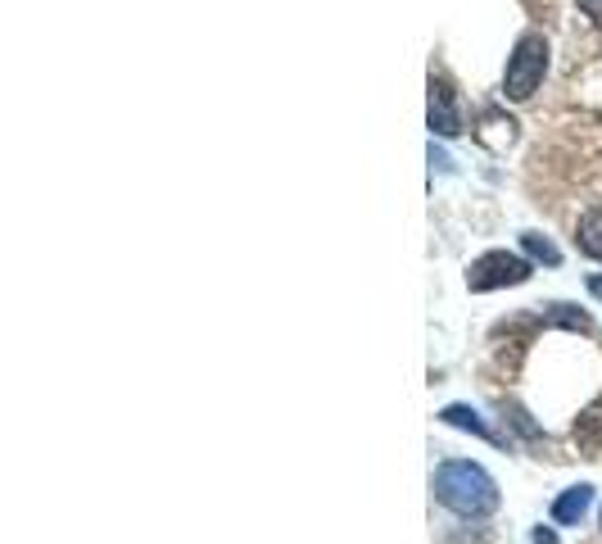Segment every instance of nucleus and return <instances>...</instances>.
Segmentation results:
<instances>
[{
    "instance_id": "nucleus-1",
    "label": "nucleus",
    "mask_w": 602,
    "mask_h": 544,
    "mask_svg": "<svg viewBox=\"0 0 602 544\" xmlns=\"http://www.w3.org/2000/svg\"><path fill=\"white\" fill-rule=\"evenodd\" d=\"M430 490H435V500L458 517H489L498 509V481L471 459L439 463L430 476Z\"/></svg>"
},
{
    "instance_id": "nucleus-2",
    "label": "nucleus",
    "mask_w": 602,
    "mask_h": 544,
    "mask_svg": "<svg viewBox=\"0 0 602 544\" xmlns=\"http://www.w3.org/2000/svg\"><path fill=\"white\" fill-rule=\"evenodd\" d=\"M543 73H548L543 32H521L512 55H508V69H504V95L508 101H530V95L543 86Z\"/></svg>"
},
{
    "instance_id": "nucleus-3",
    "label": "nucleus",
    "mask_w": 602,
    "mask_h": 544,
    "mask_svg": "<svg viewBox=\"0 0 602 544\" xmlns=\"http://www.w3.org/2000/svg\"><path fill=\"white\" fill-rule=\"evenodd\" d=\"M530 277H534L530 259H521V255H512V250H489V255L471 259V268H467V286H471L476 295L504 290V286H526Z\"/></svg>"
},
{
    "instance_id": "nucleus-4",
    "label": "nucleus",
    "mask_w": 602,
    "mask_h": 544,
    "mask_svg": "<svg viewBox=\"0 0 602 544\" xmlns=\"http://www.w3.org/2000/svg\"><path fill=\"white\" fill-rule=\"evenodd\" d=\"M430 132L435 136H458L463 132V119L454 110V91H448L444 82L430 78Z\"/></svg>"
},
{
    "instance_id": "nucleus-5",
    "label": "nucleus",
    "mask_w": 602,
    "mask_h": 544,
    "mask_svg": "<svg viewBox=\"0 0 602 544\" xmlns=\"http://www.w3.org/2000/svg\"><path fill=\"white\" fill-rule=\"evenodd\" d=\"M571 440H575V450H580L584 459H602V400H593V404L575 418Z\"/></svg>"
},
{
    "instance_id": "nucleus-6",
    "label": "nucleus",
    "mask_w": 602,
    "mask_h": 544,
    "mask_svg": "<svg viewBox=\"0 0 602 544\" xmlns=\"http://www.w3.org/2000/svg\"><path fill=\"white\" fill-rule=\"evenodd\" d=\"M589 509H593V485H571L553 500V522L558 526H580Z\"/></svg>"
},
{
    "instance_id": "nucleus-7",
    "label": "nucleus",
    "mask_w": 602,
    "mask_h": 544,
    "mask_svg": "<svg viewBox=\"0 0 602 544\" xmlns=\"http://www.w3.org/2000/svg\"><path fill=\"white\" fill-rule=\"evenodd\" d=\"M575 245H580V255H589V259L602 264V205L589 209V214L575 223Z\"/></svg>"
},
{
    "instance_id": "nucleus-8",
    "label": "nucleus",
    "mask_w": 602,
    "mask_h": 544,
    "mask_svg": "<svg viewBox=\"0 0 602 544\" xmlns=\"http://www.w3.org/2000/svg\"><path fill=\"white\" fill-rule=\"evenodd\" d=\"M439 422H444V427H458V431H471V435H480V440H498V435L489 431V422H485L476 409H467V404H448V409L439 413Z\"/></svg>"
},
{
    "instance_id": "nucleus-9",
    "label": "nucleus",
    "mask_w": 602,
    "mask_h": 544,
    "mask_svg": "<svg viewBox=\"0 0 602 544\" xmlns=\"http://www.w3.org/2000/svg\"><path fill=\"white\" fill-rule=\"evenodd\" d=\"M521 250L530 255V259H539V264H548V268H558L562 264V250L548 236H539V232H526L521 236Z\"/></svg>"
},
{
    "instance_id": "nucleus-10",
    "label": "nucleus",
    "mask_w": 602,
    "mask_h": 544,
    "mask_svg": "<svg viewBox=\"0 0 602 544\" xmlns=\"http://www.w3.org/2000/svg\"><path fill=\"white\" fill-rule=\"evenodd\" d=\"M548 322H558V327H571V331H593V322H589V314H580V309H571V305H548Z\"/></svg>"
},
{
    "instance_id": "nucleus-11",
    "label": "nucleus",
    "mask_w": 602,
    "mask_h": 544,
    "mask_svg": "<svg viewBox=\"0 0 602 544\" xmlns=\"http://www.w3.org/2000/svg\"><path fill=\"white\" fill-rule=\"evenodd\" d=\"M580 14H584L593 28H602V0H580Z\"/></svg>"
},
{
    "instance_id": "nucleus-12",
    "label": "nucleus",
    "mask_w": 602,
    "mask_h": 544,
    "mask_svg": "<svg viewBox=\"0 0 602 544\" xmlns=\"http://www.w3.org/2000/svg\"><path fill=\"white\" fill-rule=\"evenodd\" d=\"M534 544H558V535L548 531V526H539V531H534Z\"/></svg>"
},
{
    "instance_id": "nucleus-13",
    "label": "nucleus",
    "mask_w": 602,
    "mask_h": 544,
    "mask_svg": "<svg viewBox=\"0 0 602 544\" xmlns=\"http://www.w3.org/2000/svg\"><path fill=\"white\" fill-rule=\"evenodd\" d=\"M589 295H593V300H602V273L589 277Z\"/></svg>"
},
{
    "instance_id": "nucleus-14",
    "label": "nucleus",
    "mask_w": 602,
    "mask_h": 544,
    "mask_svg": "<svg viewBox=\"0 0 602 544\" xmlns=\"http://www.w3.org/2000/svg\"><path fill=\"white\" fill-rule=\"evenodd\" d=\"M598 522H602V517H598Z\"/></svg>"
}]
</instances>
